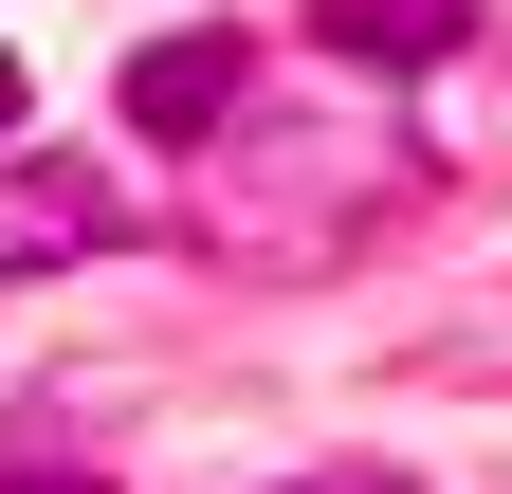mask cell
<instances>
[{
	"label": "cell",
	"instance_id": "obj_1",
	"mask_svg": "<svg viewBox=\"0 0 512 494\" xmlns=\"http://www.w3.org/2000/svg\"><path fill=\"white\" fill-rule=\"evenodd\" d=\"M128 238V183L92 147H37V165H0V275H55V257H110Z\"/></svg>",
	"mask_w": 512,
	"mask_h": 494
},
{
	"label": "cell",
	"instance_id": "obj_2",
	"mask_svg": "<svg viewBox=\"0 0 512 494\" xmlns=\"http://www.w3.org/2000/svg\"><path fill=\"white\" fill-rule=\"evenodd\" d=\"M311 37L348 74H439V55H476V0H311Z\"/></svg>",
	"mask_w": 512,
	"mask_h": 494
},
{
	"label": "cell",
	"instance_id": "obj_3",
	"mask_svg": "<svg viewBox=\"0 0 512 494\" xmlns=\"http://www.w3.org/2000/svg\"><path fill=\"white\" fill-rule=\"evenodd\" d=\"M220 110H238V37H147V55H128V129H147V147L220 129Z\"/></svg>",
	"mask_w": 512,
	"mask_h": 494
},
{
	"label": "cell",
	"instance_id": "obj_4",
	"mask_svg": "<svg viewBox=\"0 0 512 494\" xmlns=\"http://www.w3.org/2000/svg\"><path fill=\"white\" fill-rule=\"evenodd\" d=\"M0 494H110L92 458H19V440H0Z\"/></svg>",
	"mask_w": 512,
	"mask_h": 494
},
{
	"label": "cell",
	"instance_id": "obj_5",
	"mask_svg": "<svg viewBox=\"0 0 512 494\" xmlns=\"http://www.w3.org/2000/svg\"><path fill=\"white\" fill-rule=\"evenodd\" d=\"M293 494H403V476H293Z\"/></svg>",
	"mask_w": 512,
	"mask_h": 494
},
{
	"label": "cell",
	"instance_id": "obj_6",
	"mask_svg": "<svg viewBox=\"0 0 512 494\" xmlns=\"http://www.w3.org/2000/svg\"><path fill=\"white\" fill-rule=\"evenodd\" d=\"M0 129H19V74H0Z\"/></svg>",
	"mask_w": 512,
	"mask_h": 494
}]
</instances>
